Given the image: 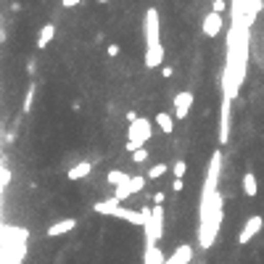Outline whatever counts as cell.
Wrapping results in <instances>:
<instances>
[{
  "instance_id": "ffe728a7",
  "label": "cell",
  "mask_w": 264,
  "mask_h": 264,
  "mask_svg": "<svg viewBox=\"0 0 264 264\" xmlns=\"http://www.w3.org/2000/svg\"><path fill=\"white\" fill-rule=\"evenodd\" d=\"M146 185H148V177H143V175L130 177V190H132V196H135V193H143Z\"/></svg>"
},
{
  "instance_id": "484cf974",
  "label": "cell",
  "mask_w": 264,
  "mask_h": 264,
  "mask_svg": "<svg viewBox=\"0 0 264 264\" xmlns=\"http://www.w3.org/2000/svg\"><path fill=\"white\" fill-rule=\"evenodd\" d=\"M119 53H122V48H119L116 42H111V45H108V48H106V56H108V58H116Z\"/></svg>"
},
{
  "instance_id": "30bf717a",
  "label": "cell",
  "mask_w": 264,
  "mask_h": 264,
  "mask_svg": "<svg viewBox=\"0 0 264 264\" xmlns=\"http://www.w3.org/2000/svg\"><path fill=\"white\" fill-rule=\"evenodd\" d=\"M193 246L190 243H180L175 251H172V256H166L164 259V264H190L193 261Z\"/></svg>"
},
{
  "instance_id": "3957f363",
  "label": "cell",
  "mask_w": 264,
  "mask_h": 264,
  "mask_svg": "<svg viewBox=\"0 0 264 264\" xmlns=\"http://www.w3.org/2000/svg\"><path fill=\"white\" fill-rule=\"evenodd\" d=\"M143 235H146V246H159L164 235V204H153L151 220L143 225Z\"/></svg>"
},
{
  "instance_id": "d6a6232c",
  "label": "cell",
  "mask_w": 264,
  "mask_h": 264,
  "mask_svg": "<svg viewBox=\"0 0 264 264\" xmlns=\"http://www.w3.org/2000/svg\"><path fill=\"white\" fill-rule=\"evenodd\" d=\"M98 3H111V0H98Z\"/></svg>"
},
{
  "instance_id": "cb8c5ba5",
  "label": "cell",
  "mask_w": 264,
  "mask_h": 264,
  "mask_svg": "<svg viewBox=\"0 0 264 264\" xmlns=\"http://www.w3.org/2000/svg\"><path fill=\"white\" fill-rule=\"evenodd\" d=\"M130 196H132V190H130V182L119 185V188H116V193H114V198H119V201H127Z\"/></svg>"
},
{
  "instance_id": "7a4b0ae2",
  "label": "cell",
  "mask_w": 264,
  "mask_h": 264,
  "mask_svg": "<svg viewBox=\"0 0 264 264\" xmlns=\"http://www.w3.org/2000/svg\"><path fill=\"white\" fill-rule=\"evenodd\" d=\"M222 222H225V209H220V211L211 217V220L198 222L196 238H198V246L204 248V251H209V248L217 243V235H220V230H222Z\"/></svg>"
},
{
  "instance_id": "9c48e42d",
  "label": "cell",
  "mask_w": 264,
  "mask_h": 264,
  "mask_svg": "<svg viewBox=\"0 0 264 264\" xmlns=\"http://www.w3.org/2000/svg\"><path fill=\"white\" fill-rule=\"evenodd\" d=\"M201 32H204L206 37H217L222 32V13H217V11H209L204 21H201Z\"/></svg>"
},
{
  "instance_id": "1f68e13d",
  "label": "cell",
  "mask_w": 264,
  "mask_h": 264,
  "mask_svg": "<svg viewBox=\"0 0 264 264\" xmlns=\"http://www.w3.org/2000/svg\"><path fill=\"white\" fill-rule=\"evenodd\" d=\"M135 119H137V114H135V111H127V124H130V122H135Z\"/></svg>"
},
{
  "instance_id": "d4e9b609",
  "label": "cell",
  "mask_w": 264,
  "mask_h": 264,
  "mask_svg": "<svg viewBox=\"0 0 264 264\" xmlns=\"http://www.w3.org/2000/svg\"><path fill=\"white\" fill-rule=\"evenodd\" d=\"M132 161H135V164H146V161H148V148H137V151L132 153Z\"/></svg>"
},
{
  "instance_id": "d6986e66",
  "label": "cell",
  "mask_w": 264,
  "mask_h": 264,
  "mask_svg": "<svg viewBox=\"0 0 264 264\" xmlns=\"http://www.w3.org/2000/svg\"><path fill=\"white\" fill-rule=\"evenodd\" d=\"M130 177H132V175H127V172H122V169H111V172L106 175L108 185H114V188H119V185H124V182H130Z\"/></svg>"
},
{
  "instance_id": "2e32d148",
  "label": "cell",
  "mask_w": 264,
  "mask_h": 264,
  "mask_svg": "<svg viewBox=\"0 0 264 264\" xmlns=\"http://www.w3.org/2000/svg\"><path fill=\"white\" fill-rule=\"evenodd\" d=\"M156 124L164 135H172L175 132V114H166V111H159L156 114Z\"/></svg>"
},
{
  "instance_id": "5bb4252c",
  "label": "cell",
  "mask_w": 264,
  "mask_h": 264,
  "mask_svg": "<svg viewBox=\"0 0 264 264\" xmlns=\"http://www.w3.org/2000/svg\"><path fill=\"white\" fill-rule=\"evenodd\" d=\"M122 206L119 198H106V201H95V214H106V217H114V211Z\"/></svg>"
},
{
  "instance_id": "8fae6325",
  "label": "cell",
  "mask_w": 264,
  "mask_h": 264,
  "mask_svg": "<svg viewBox=\"0 0 264 264\" xmlns=\"http://www.w3.org/2000/svg\"><path fill=\"white\" fill-rule=\"evenodd\" d=\"M74 227H77V220H74V217H66V220L53 222L48 230H45V235H48V238H58V235H66V232H71Z\"/></svg>"
},
{
  "instance_id": "8992f818",
  "label": "cell",
  "mask_w": 264,
  "mask_h": 264,
  "mask_svg": "<svg viewBox=\"0 0 264 264\" xmlns=\"http://www.w3.org/2000/svg\"><path fill=\"white\" fill-rule=\"evenodd\" d=\"M230 124H232V98L222 95V103H220V132H217L220 146L230 143V130H232Z\"/></svg>"
},
{
  "instance_id": "9a60e30c",
  "label": "cell",
  "mask_w": 264,
  "mask_h": 264,
  "mask_svg": "<svg viewBox=\"0 0 264 264\" xmlns=\"http://www.w3.org/2000/svg\"><path fill=\"white\" fill-rule=\"evenodd\" d=\"M164 251L159 246H146V251H143V264H164Z\"/></svg>"
},
{
  "instance_id": "e0dca14e",
  "label": "cell",
  "mask_w": 264,
  "mask_h": 264,
  "mask_svg": "<svg viewBox=\"0 0 264 264\" xmlns=\"http://www.w3.org/2000/svg\"><path fill=\"white\" fill-rule=\"evenodd\" d=\"M241 185H243V193H246L248 198H254V196L259 193V182H256V175H254V172H246L243 180H241Z\"/></svg>"
},
{
  "instance_id": "f546056e",
  "label": "cell",
  "mask_w": 264,
  "mask_h": 264,
  "mask_svg": "<svg viewBox=\"0 0 264 264\" xmlns=\"http://www.w3.org/2000/svg\"><path fill=\"white\" fill-rule=\"evenodd\" d=\"M161 77H164V80H169V77H175V69H172V66H161Z\"/></svg>"
},
{
  "instance_id": "4fadbf2b",
  "label": "cell",
  "mask_w": 264,
  "mask_h": 264,
  "mask_svg": "<svg viewBox=\"0 0 264 264\" xmlns=\"http://www.w3.org/2000/svg\"><path fill=\"white\" fill-rule=\"evenodd\" d=\"M90 172H92V161H77L69 172H66V177L74 180V182H80V180H85Z\"/></svg>"
},
{
  "instance_id": "83f0119b",
  "label": "cell",
  "mask_w": 264,
  "mask_h": 264,
  "mask_svg": "<svg viewBox=\"0 0 264 264\" xmlns=\"http://www.w3.org/2000/svg\"><path fill=\"white\" fill-rule=\"evenodd\" d=\"M182 188H185V180H182V177H175V180H172V190H175V193H180Z\"/></svg>"
},
{
  "instance_id": "4dcf8cb0",
  "label": "cell",
  "mask_w": 264,
  "mask_h": 264,
  "mask_svg": "<svg viewBox=\"0 0 264 264\" xmlns=\"http://www.w3.org/2000/svg\"><path fill=\"white\" fill-rule=\"evenodd\" d=\"M82 3V0H61V6H64V8H74V6H80Z\"/></svg>"
},
{
  "instance_id": "5b68a950",
  "label": "cell",
  "mask_w": 264,
  "mask_h": 264,
  "mask_svg": "<svg viewBox=\"0 0 264 264\" xmlns=\"http://www.w3.org/2000/svg\"><path fill=\"white\" fill-rule=\"evenodd\" d=\"M146 48H153V45H161V21H159V11L156 8H148L146 11Z\"/></svg>"
},
{
  "instance_id": "52a82bcc",
  "label": "cell",
  "mask_w": 264,
  "mask_h": 264,
  "mask_svg": "<svg viewBox=\"0 0 264 264\" xmlns=\"http://www.w3.org/2000/svg\"><path fill=\"white\" fill-rule=\"evenodd\" d=\"M261 230H264V220H261V217H259V214L248 217V220H246V225H243V230L238 232V243H241V246L251 243V241L259 235Z\"/></svg>"
},
{
  "instance_id": "4316f807",
  "label": "cell",
  "mask_w": 264,
  "mask_h": 264,
  "mask_svg": "<svg viewBox=\"0 0 264 264\" xmlns=\"http://www.w3.org/2000/svg\"><path fill=\"white\" fill-rule=\"evenodd\" d=\"M225 8H227L225 0H214V3H211V11H217V13H225Z\"/></svg>"
},
{
  "instance_id": "6da1fadb",
  "label": "cell",
  "mask_w": 264,
  "mask_h": 264,
  "mask_svg": "<svg viewBox=\"0 0 264 264\" xmlns=\"http://www.w3.org/2000/svg\"><path fill=\"white\" fill-rule=\"evenodd\" d=\"M151 137H153V122L146 119V116H137L127 127V143H124V148L130 153H135L137 148H146V143Z\"/></svg>"
},
{
  "instance_id": "603a6c76",
  "label": "cell",
  "mask_w": 264,
  "mask_h": 264,
  "mask_svg": "<svg viewBox=\"0 0 264 264\" xmlns=\"http://www.w3.org/2000/svg\"><path fill=\"white\" fill-rule=\"evenodd\" d=\"M172 172H175V177H185V172H188V161L177 159V161L172 164Z\"/></svg>"
},
{
  "instance_id": "7402d4cb",
  "label": "cell",
  "mask_w": 264,
  "mask_h": 264,
  "mask_svg": "<svg viewBox=\"0 0 264 264\" xmlns=\"http://www.w3.org/2000/svg\"><path fill=\"white\" fill-rule=\"evenodd\" d=\"M32 103H35V85L27 90V95H24V108H21V111L29 114V111H32Z\"/></svg>"
},
{
  "instance_id": "f1b7e54d",
  "label": "cell",
  "mask_w": 264,
  "mask_h": 264,
  "mask_svg": "<svg viewBox=\"0 0 264 264\" xmlns=\"http://www.w3.org/2000/svg\"><path fill=\"white\" fill-rule=\"evenodd\" d=\"M164 201H166V196H164L161 190H159V193H153V196H151V204H164Z\"/></svg>"
},
{
  "instance_id": "ba28073f",
  "label": "cell",
  "mask_w": 264,
  "mask_h": 264,
  "mask_svg": "<svg viewBox=\"0 0 264 264\" xmlns=\"http://www.w3.org/2000/svg\"><path fill=\"white\" fill-rule=\"evenodd\" d=\"M193 92L190 90H182L175 95V119H188L190 116V108H193Z\"/></svg>"
},
{
  "instance_id": "44dd1931",
  "label": "cell",
  "mask_w": 264,
  "mask_h": 264,
  "mask_svg": "<svg viewBox=\"0 0 264 264\" xmlns=\"http://www.w3.org/2000/svg\"><path fill=\"white\" fill-rule=\"evenodd\" d=\"M166 172H169V166L159 161V164H153V166L148 169V175H146V177H148V180H159V177H164Z\"/></svg>"
},
{
  "instance_id": "ac0fdd59",
  "label": "cell",
  "mask_w": 264,
  "mask_h": 264,
  "mask_svg": "<svg viewBox=\"0 0 264 264\" xmlns=\"http://www.w3.org/2000/svg\"><path fill=\"white\" fill-rule=\"evenodd\" d=\"M56 37V27L53 24H45L42 29H40V35H37V48L42 51V48H48V42Z\"/></svg>"
},
{
  "instance_id": "7c38bea8",
  "label": "cell",
  "mask_w": 264,
  "mask_h": 264,
  "mask_svg": "<svg viewBox=\"0 0 264 264\" xmlns=\"http://www.w3.org/2000/svg\"><path fill=\"white\" fill-rule=\"evenodd\" d=\"M143 64H146V69H159V66H164V45H153V48H146Z\"/></svg>"
},
{
  "instance_id": "277c9868",
  "label": "cell",
  "mask_w": 264,
  "mask_h": 264,
  "mask_svg": "<svg viewBox=\"0 0 264 264\" xmlns=\"http://www.w3.org/2000/svg\"><path fill=\"white\" fill-rule=\"evenodd\" d=\"M220 180H222V151L217 148V151L211 153V159H209L204 190H201V193H214V190H220Z\"/></svg>"
}]
</instances>
